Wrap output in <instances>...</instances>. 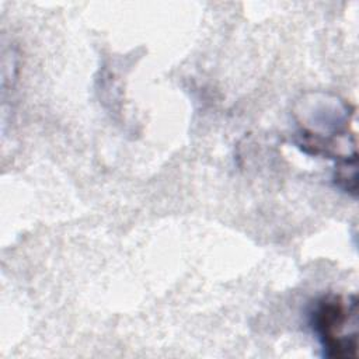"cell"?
I'll list each match as a JSON object with an SVG mask.
<instances>
[{"instance_id": "1", "label": "cell", "mask_w": 359, "mask_h": 359, "mask_svg": "<svg viewBox=\"0 0 359 359\" xmlns=\"http://www.w3.org/2000/svg\"><path fill=\"white\" fill-rule=\"evenodd\" d=\"M309 324L324 356L334 359L356 358L358 302L355 294L344 297L328 293L318 297L310 307Z\"/></svg>"}]
</instances>
